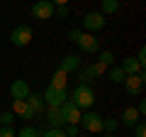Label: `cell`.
<instances>
[{
    "instance_id": "obj_1",
    "label": "cell",
    "mask_w": 146,
    "mask_h": 137,
    "mask_svg": "<svg viewBox=\"0 0 146 137\" xmlns=\"http://www.w3.org/2000/svg\"><path fill=\"white\" fill-rule=\"evenodd\" d=\"M68 39H71V42H76V44L80 47V52H85V54H98V52H100V39H95V34H90V32L71 30Z\"/></svg>"
},
{
    "instance_id": "obj_2",
    "label": "cell",
    "mask_w": 146,
    "mask_h": 137,
    "mask_svg": "<svg viewBox=\"0 0 146 137\" xmlns=\"http://www.w3.org/2000/svg\"><path fill=\"white\" fill-rule=\"evenodd\" d=\"M71 103H76V105L80 108V110H90L93 108V103H95V91L90 88V86H76L73 88V95H71Z\"/></svg>"
},
{
    "instance_id": "obj_3",
    "label": "cell",
    "mask_w": 146,
    "mask_h": 137,
    "mask_svg": "<svg viewBox=\"0 0 146 137\" xmlns=\"http://www.w3.org/2000/svg\"><path fill=\"white\" fill-rule=\"evenodd\" d=\"M42 98H44V105L46 108H61L68 100V93H66V88H51V86H49Z\"/></svg>"
},
{
    "instance_id": "obj_4",
    "label": "cell",
    "mask_w": 146,
    "mask_h": 137,
    "mask_svg": "<svg viewBox=\"0 0 146 137\" xmlns=\"http://www.w3.org/2000/svg\"><path fill=\"white\" fill-rule=\"evenodd\" d=\"M32 39H34V32H32L29 25H17L15 30L10 32V42L15 44V47H27Z\"/></svg>"
},
{
    "instance_id": "obj_5",
    "label": "cell",
    "mask_w": 146,
    "mask_h": 137,
    "mask_svg": "<svg viewBox=\"0 0 146 137\" xmlns=\"http://www.w3.org/2000/svg\"><path fill=\"white\" fill-rule=\"evenodd\" d=\"M78 125L83 127L85 132H102V115L95 113V110H88V113L80 115V122H78Z\"/></svg>"
},
{
    "instance_id": "obj_6",
    "label": "cell",
    "mask_w": 146,
    "mask_h": 137,
    "mask_svg": "<svg viewBox=\"0 0 146 137\" xmlns=\"http://www.w3.org/2000/svg\"><path fill=\"white\" fill-rule=\"evenodd\" d=\"M58 110H61V118H63V122H66V125H78V122H80V115H83V110H80L76 103L66 100V103H63Z\"/></svg>"
},
{
    "instance_id": "obj_7",
    "label": "cell",
    "mask_w": 146,
    "mask_h": 137,
    "mask_svg": "<svg viewBox=\"0 0 146 137\" xmlns=\"http://www.w3.org/2000/svg\"><path fill=\"white\" fill-rule=\"evenodd\" d=\"M54 3L51 0H36L34 5H32V15H34V20H51L54 17Z\"/></svg>"
},
{
    "instance_id": "obj_8",
    "label": "cell",
    "mask_w": 146,
    "mask_h": 137,
    "mask_svg": "<svg viewBox=\"0 0 146 137\" xmlns=\"http://www.w3.org/2000/svg\"><path fill=\"white\" fill-rule=\"evenodd\" d=\"M105 27V15L102 12H88V15L83 17V32H100Z\"/></svg>"
},
{
    "instance_id": "obj_9",
    "label": "cell",
    "mask_w": 146,
    "mask_h": 137,
    "mask_svg": "<svg viewBox=\"0 0 146 137\" xmlns=\"http://www.w3.org/2000/svg\"><path fill=\"white\" fill-rule=\"evenodd\" d=\"M144 81H146L144 74H131V76H127L122 83H124V91H127L129 95H139L141 88H144Z\"/></svg>"
},
{
    "instance_id": "obj_10",
    "label": "cell",
    "mask_w": 146,
    "mask_h": 137,
    "mask_svg": "<svg viewBox=\"0 0 146 137\" xmlns=\"http://www.w3.org/2000/svg\"><path fill=\"white\" fill-rule=\"evenodd\" d=\"M29 93H32V88H29V83H27L25 79H15V81H12V86H10L12 100H27Z\"/></svg>"
},
{
    "instance_id": "obj_11",
    "label": "cell",
    "mask_w": 146,
    "mask_h": 137,
    "mask_svg": "<svg viewBox=\"0 0 146 137\" xmlns=\"http://www.w3.org/2000/svg\"><path fill=\"white\" fill-rule=\"evenodd\" d=\"M12 115L22 118V120H32L34 118V110L29 108L27 100H12Z\"/></svg>"
},
{
    "instance_id": "obj_12",
    "label": "cell",
    "mask_w": 146,
    "mask_h": 137,
    "mask_svg": "<svg viewBox=\"0 0 146 137\" xmlns=\"http://www.w3.org/2000/svg\"><path fill=\"white\" fill-rule=\"evenodd\" d=\"M139 120H141V115L136 108H124V113L119 115V125H124V127H134Z\"/></svg>"
},
{
    "instance_id": "obj_13",
    "label": "cell",
    "mask_w": 146,
    "mask_h": 137,
    "mask_svg": "<svg viewBox=\"0 0 146 137\" xmlns=\"http://www.w3.org/2000/svg\"><path fill=\"white\" fill-rule=\"evenodd\" d=\"M61 71H66V74H73V71H78L80 68V56H76V54H68V56L61 59Z\"/></svg>"
},
{
    "instance_id": "obj_14",
    "label": "cell",
    "mask_w": 146,
    "mask_h": 137,
    "mask_svg": "<svg viewBox=\"0 0 146 137\" xmlns=\"http://www.w3.org/2000/svg\"><path fill=\"white\" fill-rule=\"evenodd\" d=\"M122 71H124L127 76H131V74H144V68H141V64L136 61V56H127L124 61H122Z\"/></svg>"
},
{
    "instance_id": "obj_15",
    "label": "cell",
    "mask_w": 146,
    "mask_h": 137,
    "mask_svg": "<svg viewBox=\"0 0 146 137\" xmlns=\"http://www.w3.org/2000/svg\"><path fill=\"white\" fill-rule=\"evenodd\" d=\"M46 122H49L51 127H58V130L66 125V122H63V118H61V110H58V108H46Z\"/></svg>"
},
{
    "instance_id": "obj_16",
    "label": "cell",
    "mask_w": 146,
    "mask_h": 137,
    "mask_svg": "<svg viewBox=\"0 0 146 137\" xmlns=\"http://www.w3.org/2000/svg\"><path fill=\"white\" fill-rule=\"evenodd\" d=\"M66 81H68V74H66V71H61V68H56L49 86H51V88H66Z\"/></svg>"
},
{
    "instance_id": "obj_17",
    "label": "cell",
    "mask_w": 146,
    "mask_h": 137,
    "mask_svg": "<svg viewBox=\"0 0 146 137\" xmlns=\"http://www.w3.org/2000/svg\"><path fill=\"white\" fill-rule=\"evenodd\" d=\"M27 103H29V108L34 110V115H36L39 110H44V98H42L39 93H29V98H27Z\"/></svg>"
},
{
    "instance_id": "obj_18",
    "label": "cell",
    "mask_w": 146,
    "mask_h": 137,
    "mask_svg": "<svg viewBox=\"0 0 146 137\" xmlns=\"http://www.w3.org/2000/svg\"><path fill=\"white\" fill-rule=\"evenodd\" d=\"M119 10V0H102V15H115Z\"/></svg>"
},
{
    "instance_id": "obj_19",
    "label": "cell",
    "mask_w": 146,
    "mask_h": 137,
    "mask_svg": "<svg viewBox=\"0 0 146 137\" xmlns=\"http://www.w3.org/2000/svg\"><path fill=\"white\" fill-rule=\"evenodd\" d=\"M127 79V74L122 71V66H110V81L112 83H122Z\"/></svg>"
},
{
    "instance_id": "obj_20",
    "label": "cell",
    "mask_w": 146,
    "mask_h": 137,
    "mask_svg": "<svg viewBox=\"0 0 146 137\" xmlns=\"http://www.w3.org/2000/svg\"><path fill=\"white\" fill-rule=\"evenodd\" d=\"M117 127H119V120H117V118H102V130L107 132V135H112Z\"/></svg>"
},
{
    "instance_id": "obj_21",
    "label": "cell",
    "mask_w": 146,
    "mask_h": 137,
    "mask_svg": "<svg viewBox=\"0 0 146 137\" xmlns=\"http://www.w3.org/2000/svg\"><path fill=\"white\" fill-rule=\"evenodd\" d=\"M98 61L110 68V66H115V54L112 52H98Z\"/></svg>"
},
{
    "instance_id": "obj_22",
    "label": "cell",
    "mask_w": 146,
    "mask_h": 137,
    "mask_svg": "<svg viewBox=\"0 0 146 137\" xmlns=\"http://www.w3.org/2000/svg\"><path fill=\"white\" fill-rule=\"evenodd\" d=\"M17 137H42V135H39V132H36L34 127H29V125H27V127H22V130L17 132Z\"/></svg>"
},
{
    "instance_id": "obj_23",
    "label": "cell",
    "mask_w": 146,
    "mask_h": 137,
    "mask_svg": "<svg viewBox=\"0 0 146 137\" xmlns=\"http://www.w3.org/2000/svg\"><path fill=\"white\" fill-rule=\"evenodd\" d=\"M134 137H146V125H144V118L134 125Z\"/></svg>"
},
{
    "instance_id": "obj_24",
    "label": "cell",
    "mask_w": 146,
    "mask_h": 137,
    "mask_svg": "<svg viewBox=\"0 0 146 137\" xmlns=\"http://www.w3.org/2000/svg\"><path fill=\"white\" fill-rule=\"evenodd\" d=\"M15 122V115H12V110H5L3 115H0V125H12Z\"/></svg>"
},
{
    "instance_id": "obj_25",
    "label": "cell",
    "mask_w": 146,
    "mask_h": 137,
    "mask_svg": "<svg viewBox=\"0 0 146 137\" xmlns=\"http://www.w3.org/2000/svg\"><path fill=\"white\" fill-rule=\"evenodd\" d=\"M0 137H17L12 125H0Z\"/></svg>"
},
{
    "instance_id": "obj_26",
    "label": "cell",
    "mask_w": 146,
    "mask_h": 137,
    "mask_svg": "<svg viewBox=\"0 0 146 137\" xmlns=\"http://www.w3.org/2000/svg\"><path fill=\"white\" fill-rule=\"evenodd\" d=\"M42 137H66V135H63V130H58V127H49Z\"/></svg>"
},
{
    "instance_id": "obj_27",
    "label": "cell",
    "mask_w": 146,
    "mask_h": 137,
    "mask_svg": "<svg viewBox=\"0 0 146 137\" xmlns=\"http://www.w3.org/2000/svg\"><path fill=\"white\" fill-rule=\"evenodd\" d=\"M54 15H58V17H68V5H56V7H54Z\"/></svg>"
},
{
    "instance_id": "obj_28",
    "label": "cell",
    "mask_w": 146,
    "mask_h": 137,
    "mask_svg": "<svg viewBox=\"0 0 146 137\" xmlns=\"http://www.w3.org/2000/svg\"><path fill=\"white\" fill-rule=\"evenodd\" d=\"M136 61L141 64V68H144V61H146V47H141L139 49V54H136Z\"/></svg>"
},
{
    "instance_id": "obj_29",
    "label": "cell",
    "mask_w": 146,
    "mask_h": 137,
    "mask_svg": "<svg viewBox=\"0 0 146 137\" xmlns=\"http://www.w3.org/2000/svg\"><path fill=\"white\" fill-rule=\"evenodd\" d=\"M136 110H139V115H141V118L146 115V103H144V100H139V105H136Z\"/></svg>"
},
{
    "instance_id": "obj_30",
    "label": "cell",
    "mask_w": 146,
    "mask_h": 137,
    "mask_svg": "<svg viewBox=\"0 0 146 137\" xmlns=\"http://www.w3.org/2000/svg\"><path fill=\"white\" fill-rule=\"evenodd\" d=\"M54 5H68V3H71V0H51Z\"/></svg>"
},
{
    "instance_id": "obj_31",
    "label": "cell",
    "mask_w": 146,
    "mask_h": 137,
    "mask_svg": "<svg viewBox=\"0 0 146 137\" xmlns=\"http://www.w3.org/2000/svg\"><path fill=\"white\" fill-rule=\"evenodd\" d=\"M105 137H117V135H115V132H112V135H105Z\"/></svg>"
},
{
    "instance_id": "obj_32",
    "label": "cell",
    "mask_w": 146,
    "mask_h": 137,
    "mask_svg": "<svg viewBox=\"0 0 146 137\" xmlns=\"http://www.w3.org/2000/svg\"><path fill=\"white\" fill-rule=\"evenodd\" d=\"M76 137H83V135H76Z\"/></svg>"
}]
</instances>
